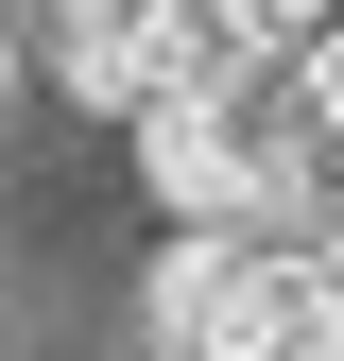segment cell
Here are the masks:
<instances>
[{
  "label": "cell",
  "mask_w": 344,
  "mask_h": 361,
  "mask_svg": "<svg viewBox=\"0 0 344 361\" xmlns=\"http://www.w3.org/2000/svg\"><path fill=\"white\" fill-rule=\"evenodd\" d=\"M121 121H138L155 207L241 224V207H276L293 172H310V138H327V35H224L190 86H155V104H121Z\"/></svg>",
  "instance_id": "obj_1"
},
{
  "label": "cell",
  "mask_w": 344,
  "mask_h": 361,
  "mask_svg": "<svg viewBox=\"0 0 344 361\" xmlns=\"http://www.w3.org/2000/svg\"><path fill=\"white\" fill-rule=\"evenodd\" d=\"M327 241H293V224H190V241L155 258V327L190 361H344V310H327Z\"/></svg>",
  "instance_id": "obj_2"
},
{
  "label": "cell",
  "mask_w": 344,
  "mask_h": 361,
  "mask_svg": "<svg viewBox=\"0 0 344 361\" xmlns=\"http://www.w3.org/2000/svg\"><path fill=\"white\" fill-rule=\"evenodd\" d=\"M0 18H52V0H0Z\"/></svg>",
  "instance_id": "obj_3"
}]
</instances>
